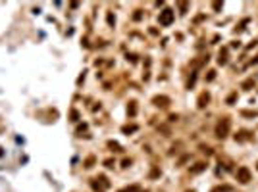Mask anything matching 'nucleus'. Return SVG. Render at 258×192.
<instances>
[{
	"label": "nucleus",
	"mask_w": 258,
	"mask_h": 192,
	"mask_svg": "<svg viewBox=\"0 0 258 192\" xmlns=\"http://www.w3.org/2000/svg\"><path fill=\"white\" fill-rule=\"evenodd\" d=\"M229 129H231V119L229 117H221L218 125H216V137L218 138H225L229 134Z\"/></svg>",
	"instance_id": "obj_1"
},
{
	"label": "nucleus",
	"mask_w": 258,
	"mask_h": 192,
	"mask_svg": "<svg viewBox=\"0 0 258 192\" xmlns=\"http://www.w3.org/2000/svg\"><path fill=\"white\" fill-rule=\"evenodd\" d=\"M250 179H252V175H250V169H248V167H239V169H237V181H239V183L247 184Z\"/></svg>",
	"instance_id": "obj_2"
},
{
	"label": "nucleus",
	"mask_w": 258,
	"mask_h": 192,
	"mask_svg": "<svg viewBox=\"0 0 258 192\" xmlns=\"http://www.w3.org/2000/svg\"><path fill=\"white\" fill-rule=\"evenodd\" d=\"M171 21H174V12H171V10H164L160 13V23L162 25H170Z\"/></svg>",
	"instance_id": "obj_3"
},
{
	"label": "nucleus",
	"mask_w": 258,
	"mask_h": 192,
	"mask_svg": "<svg viewBox=\"0 0 258 192\" xmlns=\"http://www.w3.org/2000/svg\"><path fill=\"white\" fill-rule=\"evenodd\" d=\"M154 104H156V106H162V108H166V106L170 104V98H166V96H156V98H154Z\"/></svg>",
	"instance_id": "obj_4"
},
{
	"label": "nucleus",
	"mask_w": 258,
	"mask_h": 192,
	"mask_svg": "<svg viewBox=\"0 0 258 192\" xmlns=\"http://www.w3.org/2000/svg\"><path fill=\"white\" fill-rule=\"evenodd\" d=\"M208 100H210V94H208V92H202L200 98H198V108H204V106L208 104Z\"/></svg>",
	"instance_id": "obj_5"
},
{
	"label": "nucleus",
	"mask_w": 258,
	"mask_h": 192,
	"mask_svg": "<svg viewBox=\"0 0 258 192\" xmlns=\"http://www.w3.org/2000/svg\"><path fill=\"white\" fill-rule=\"evenodd\" d=\"M218 63H220V66H225V63H227V48H221L220 58H218Z\"/></svg>",
	"instance_id": "obj_6"
},
{
	"label": "nucleus",
	"mask_w": 258,
	"mask_h": 192,
	"mask_svg": "<svg viewBox=\"0 0 258 192\" xmlns=\"http://www.w3.org/2000/svg\"><path fill=\"white\" fill-rule=\"evenodd\" d=\"M204 169H206V163H197V165L191 169V173L197 175V173H200V171H204Z\"/></svg>",
	"instance_id": "obj_7"
},
{
	"label": "nucleus",
	"mask_w": 258,
	"mask_h": 192,
	"mask_svg": "<svg viewBox=\"0 0 258 192\" xmlns=\"http://www.w3.org/2000/svg\"><path fill=\"white\" fill-rule=\"evenodd\" d=\"M250 137H248V133L247 131H241L239 134H235V140H239V142H243V140H248Z\"/></svg>",
	"instance_id": "obj_8"
},
{
	"label": "nucleus",
	"mask_w": 258,
	"mask_h": 192,
	"mask_svg": "<svg viewBox=\"0 0 258 192\" xmlns=\"http://www.w3.org/2000/svg\"><path fill=\"white\" fill-rule=\"evenodd\" d=\"M212 192H233L231 186H216V188H212Z\"/></svg>",
	"instance_id": "obj_9"
},
{
	"label": "nucleus",
	"mask_w": 258,
	"mask_h": 192,
	"mask_svg": "<svg viewBox=\"0 0 258 192\" xmlns=\"http://www.w3.org/2000/svg\"><path fill=\"white\" fill-rule=\"evenodd\" d=\"M235 100H237V94H231V96H229V98H227V104H233Z\"/></svg>",
	"instance_id": "obj_10"
},
{
	"label": "nucleus",
	"mask_w": 258,
	"mask_h": 192,
	"mask_svg": "<svg viewBox=\"0 0 258 192\" xmlns=\"http://www.w3.org/2000/svg\"><path fill=\"white\" fill-rule=\"evenodd\" d=\"M139 186H131V188H125V190H119V192H137Z\"/></svg>",
	"instance_id": "obj_11"
},
{
	"label": "nucleus",
	"mask_w": 258,
	"mask_h": 192,
	"mask_svg": "<svg viewBox=\"0 0 258 192\" xmlns=\"http://www.w3.org/2000/svg\"><path fill=\"white\" fill-rule=\"evenodd\" d=\"M135 129H137L135 125H131V127H123V133H131V131H135Z\"/></svg>",
	"instance_id": "obj_12"
},
{
	"label": "nucleus",
	"mask_w": 258,
	"mask_h": 192,
	"mask_svg": "<svg viewBox=\"0 0 258 192\" xmlns=\"http://www.w3.org/2000/svg\"><path fill=\"white\" fill-rule=\"evenodd\" d=\"M135 111H137V108H135V102H131V108H129V113H131V115H133Z\"/></svg>",
	"instance_id": "obj_13"
},
{
	"label": "nucleus",
	"mask_w": 258,
	"mask_h": 192,
	"mask_svg": "<svg viewBox=\"0 0 258 192\" xmlns=\"http://www.w3.org/2000/svg\"><path fill=\"white\" fill-rule=\"evenodd\" d=\"M243 115H248V117H254L256 111H243Z\"/></svg>",
	"instance_id": "obj_14"
},
{
	"label": "nucleus",
	"mask_w": 258,
	"mask_h": 192,
	"mask_svg": "<svg viewBox=\"0 0 258 192\" xmlns=\"http://www.w3.org/2000/svg\"><path fill=\"white\" fill-rule=\"evenodd\" d=\"M221 8V2H214V10H220Z\"/></svg>",
	"instance_id": "obj_15"
},
{
	"label": "nucleus",
	"mask_w": 258,
	"mask_h": 192,
	"mask_svg": "<svg viewBox=\"0 0 258 192\" xmlns=\"http://www.w3.org/2000/svg\"><path fill=\"white\" fill-rule=\"evenodd\" d=\"M252 63H258V56H256V58H254V60H252Z\"/></svg>",
	"instance_id": "obj_16"
},
{
	"label": "nucleus",
	"mask_w": 258,
	"mask_h": 192,
	"mask_svg": "<svg viewBox=\"0 0 258 192\" xmlns=\"http://www.w3.org/2000/svg\"><path fill=\"white\" fill-rule=\"evenodd\" d=\"M256 169H258V161H256Z\"/></svg>",
	"instance_id": "obj_17"
}]
</instances>
